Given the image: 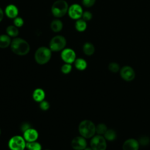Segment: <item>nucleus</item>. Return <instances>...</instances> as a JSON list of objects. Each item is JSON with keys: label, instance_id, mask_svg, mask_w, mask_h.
I'll use <instances>...</instances> for the list:
<instances>
[{"label": "nucleus", "instance_id": "nucleus-26", "mask_svg": "<svg viewBox=\"0 0 150 150\" xmlns=\"http://www.w3.org/2000/svg\"><path fill=\"white\" fill-rule=\"evenodd\" d=\"M72 70L71 64L69 63H64L61 67V71L63 74H67L71 72Z\"/></svg>", "mask_w": 150, "mask_h": 150}, {"label": "nucleus", "instance_id": "nucleus-37", "mask_svg": "<svg viewBox=\"0 0 150 150\" xmlns=\"http://www.w3.org/2000/svg\"><path fill=\"white\" fill-rule=\"evenodd\" d=\"M23 150H25V149H23Z\"/></svg>", "mask_w": 150, "mask_h": 150}, {"label": "nucleus", "instance_id": "nucleus-25", "mask_svg": "<svg viewBox=\"0 0 150 150\" xmlns=\"http://www.w3.org/2000/svg\"><path fill=\"white\" fill-rule=\"evenodd\" d=\"M108 70L114 73H117L119 70H120V67L119 64L115 62H111L108 64Z\"/></svg>", "mask_w": 150, "mask_h": 150}, {"label": "nucleus", "instance_id": "nucleus-34", "mask_svg": "<svg viewBox=\"0 0 150 150\" xmlns=\"http://www.w3.org/2000/svg\"><path fill=\"white\" fill-rule=\"evenodd\" d=\"M84 150H93L91 147H86Z\"/></svg>", "mask_w": 150, "mask_h": 150}, {"label": "nucleus", "instance_id": "nucleus-19", "mask_svg": "<svg viewBox=\"0 0 150 150\" xmlns=\"http://www.w3.org/2000/svg\"><path fill=\"white\" fill-rule=\"evenodd\" d=\"M74 64L75 67L77 70H80V71L84 70L87 68V62L82 58L76 59L74 62Z\"/></svg>", "mask_w": 150, "mask_h": 150}, {"label": "nucleus", "instance_id": "nucleus-14", "mask_svg": "<svg viewBox=\"0 0 150 150\" xmlns=\"http://www.w3.org/2000/svg\"><path fill=\"white\" fill-rule=\"evenodd\" d=\"M5 13L9 18L14 19L17 17L19 11L18 8L15 5L10 4L5 8Z\"/></svg>", "mask_w": 150, "mask_h": 150}, {"label": "nucleus", "instance_id": "nucleus-22", "mask_svg": "<svg viewBox=\"0 0 150 150\" xmlns=\"http://www.w3.org/2000/svg\"><path fill=\"white\" fill-rule=\"evenodd\" d=\"M26 148L28 150H42L41 144L37 142H28L26 144Z\"/></svg>", "mask_w": 150, "mask_h": 150}, {"label": "nucleus", "instance_id": "nucleus-6", "mask_svg": "<svg viewBox=\"0 0 150 150\" xmlns=\"http://www.w3.org/2000/svg\"><path fill=\"white\" fill-rule=\"evenodd\" d=\"M26 141L23 136L14 135L8 141V147L11 150H23L26 148Z\"/></svg>", "mask_w": 150, "mask_h": 150}, {"label": "nucleus", "instance_id": "nucleus-10", "mask_svg": "<svg viewBox=\"0 0 150 150\" xmlns=\"http://www.w3.org/2000/svg\"><path fill=\"white\" fill-rule=\"evenodd\" d=\"M120 74L121 78L127 81H132L134 80L135 76V73L134 69L128 66L122 67L120 70Z\"/></svg>", "mask_w": 150, "mask_h": 150}, {"label": "nucleus", "instance_id": "nucleus-12", "mask_svg": "<svg viewBox=\"0 0 150 150\" xmlns=\"http://www.w3.org/2000/svg\"><path fill=\"white\" fill-rule=\"evenodd\" d=\"M23 137L26 142L36 141L39 137V133L36 129L31 127L23 132Z\"/></svg>", "mask_w": 150, "mask_h": 150}, {"label": "nucleus", "instance_id": "nucleus-11", "mask_svg": "<svg viewBox=\"0 0 150 150\" xmlns=\"http://www.w3.org/2000/svg\"><path fill=\"white\" fill-rule=\"evenodd\" d=\"M87 145L86 138L81 135L74 137L71 141V148L74 150H84Z\"/></svg>", "mask_w": 150, "mask_h": 150}, {"label": "nucleus", "instance_id": "nucleus-8", "mask_svg": "<svg viewBox=\"0 0 150 150\" xmlns=\"http://www.w3.org/2000/svg\"><path fill=\"white\" fill-rule=\"evenodd\" d=\"M60 57L62 60L65 63L71 64L74 63L76 59V54L75 52L70 48H66L62 50Z\"/></svg>", "mask_w": 150, "mask_h": 150}, {"label": "nucleus", "instance_id": "nucleus-4", "mask_svg": "<svg viewBox=\"0 0 150 150\" xmlns=\"http://www.w3.org/2000/svg\"><path fill=\"white\" fill-rule=\"evenodd\" d=\"M69 5L65 0H57L52 5L51 11L56 18H62L68 12Z\"/></svg>", "mask_w": 150, "mask_h": 150}, {"label": "nucleus", "instance_id": "nucleus-30", "mask_svg": "<svg viewBox=\"0 0 150 150\" xmlns=\"http://www.w3.org/2000/svg\"><path fill=\"white\" fill-rule=\"evenodd\" d=\"M92 17H93V15L90 12H89V11L83 12V13L82 15V18L85 21H90L92 19Z\"/></svg>", "mask_w": 150, "mask_h": 150}, {"label": "nucleus", "instance_id": "nucleus-20", "mask_svg": "<svg viewBox=\"0 0 150 150\" xmlns=\"http://www.w3.org/2000/svg\"><path fill=\"white\" fill-rule=\"evenodd\" d=\"M6 34L10 37H16L19 34V30L15 25H9L6 29Z\"/></svg>", "mask_w": 150, "mask_h": 150}, {"label": "nucleus", "instance_id": "nucleus-29", "mask_svg": "<svg viewBox=\"0 0 150 150\" xmlns=\"http://www.w3.org/2000/svg\"><path fill=\"white\" fill-rule=\"evenodd\" d=\"M23 23H24V21H23V19L21 17L17 16L16 18L13 19V24L17 28H20V27L22 26Z\"/></svg>", "mask_w": 150, "mask_h": 150}, {"label": "nucleus", "instance_id": "nucleus-1", "mask_svg": "<svg viewBox=\"0 0 150 150\" xmlns=\"http://www.w3.org/2000/svg\"><path fill=\"white\" fill-rule=\"evenodd\" d=\"M10 46L12 52L18 56L26 55L30 49L28 42L21 38H15L12 39Z\"/></svg>", "mask_w": 150, "mask_h": 150}, {"label": "nucleus", "instance_id": "nucleus-2", "mask_svg": "<svg viewBox=\"0 0 150 150\" xmlns=\"http://www.w3.org/2000/svg\"><path fill=\"white\" fill-rule=\"evenodd\" d=\"M80 135L86 138H92L96 133V125L89 120H84L81 121L78 127Z\"/></svg>", "mask_w": 150, "mask_h": 150}, {"label": "nucleus", "instance_id": "nucleus-35", "mask_svg": "<svg viewBox=\"0 0 150 150\" xmlns=\"http://www.w3.org/2000/svg\"><path fill=\"white\" fill-rule=\"evenodd\" d=\"M1 129L0 128V135H1Z\"/></svg>", "mask_w": 150, "mask_h": 150}, {"label": "nucleus", "instance_id": "nucleus-24", "mask_svg": "<svg viewBox=\"0 0 150 150\" xmlns=\"http://www.w3.org/2000/svg\"><path fill=\"white\" fill-rule=\"evenodd\" d=\"M107 129L106 125L104 123H100L96 126V132L98 135H104Z\"/></svg>", "mask_w": 150, "mask_h": 150}, {"label": "nucleus", "instance_id": "nucleus-18", "mask_svg": "<svg viewBox=\"0 0 150 150\" xmlns=\"http://www.w3.org/2000/svg\"><path fill=\"white\" fill-rule=\"evenodd\" d=\"M83 51L86 55L91 56L94 53L95 47L91 43L86 42L83 46Z\"/></svg>", "mask_w": 150, "mask_h": 150}, {"label": "nucleus", "instance_id": "nucleus-17", "mask_svg": "<svg viewBox=\"0 0 150 150\" xmlns=\"http://www.w3.org/2000/svg\"><path fill=\"white\" fill-rule=\"evenodd\" d=\"M63 23L59 19H54L50 23V28L54 32H59L63 28Z\"/></svg>", "mask_w": 150, "mask_h": 150}, {"label": "nucleus", "instance_id": "nucleus-16", "mask_svg": "<svg viewBox=\"0 0 150 150\" xmlns=\"http://www.w3.org/2000/svg\"><path fill=\"white\" fill-rule=\"evenodd\" d=\"M11 39L9 36L6 35H0V48L5 49L11 45Z\"/></svg>", "mask_w": 150, "mask_h": 150}, {"label": "nucleus", "instance_id": "nucleus-3", "mask_svg": "<svg viewBox=\"0 0 150 150\" xmlns=\"http://www.w3.org/2000/svg\"><path fill=\"white\" fill-rule=\"evenodd\" d=\"M52 57V50L49 47L41 46L35 52L34 58L36 62L40 65L47 63Z\"/></svg>", "mask_w": 150, "mask_h": 150}, {"label": "nucleus", "instance_id": "nucleus-9", "mask_svg": "<svg viewBox=\"0 0 150 150\" xmlns=\"http://www.w3.org/2000/svg\"><path fill=\"white\" fill-rule=\"evenodd\" d=\"M83 11L82 7L77 4H72L69 7L68 14L70 18L75 20L80 19L82 17Z\"/></svg>", "mask_w": 150, "mask_h": 150}, {"label": "nucleus", "instance_id": "nucleus-36", "mask_svg": "<svg viewBox=\"0 0 150 150\" xmlns=\"http://www.w3.org/2000/svg\"><path fill=\"white\" fill-rule=\"evenodd\" d=\"M45 150H49V149H45Z\"/></svg>", "mask_w": 150, "mask_h": 150}, {"label": "nucleus", "instance_id": "nucleus-7", "mask_svg": "<svg viewBox=\"0 0 150 150\" xmlns=\"http://www.w3.org/2000/svg\"><path fill=\"white\" fill-rule=\"evenodd\" d=\"M90 147L93 150H105L107 148L106 139L100 135L93 136L90 141Z\"/></svg>", "mask_w": 150, "mask_h": 150}, {"label": "nucleus", "instance_id": "nucleus-32", "mask_svg": "<svg viewBox=\"0 0 150 150\" xmlns=\"http://www.w3.org/2000/svg\"><path fill=\"white\" fill-rule=\"evenodd\" d=\"M31 128V125L29 123L27 122H25L23 123H22L21 125V130L22 132H25L26 130H27L28 129Z\"/></svg>", "mask_w": 150, "mask_h": 150}, {"label": "nucleus", "instance_id": "nucleus-15", "mask_svg": "<svg viewBox=\"0 0 150 150\" xmlns=\"http://www.w3.org/2000/svg\"><path fill=\"white\" fill-rule=\"evenodd\" d=\"M46 97L45 91L41 88H36L32 93V98L36 102L40 103L45 100Z\"/></svg>", "mask_w": 150, "mask_h": 150}, {"label": "nucleus", "instance_id": "nucleus-31", "mask_svg": "<svg viewBox=\"0 0 150 150\" xmlns=\"http://www.w3.org/2000/svg\"><path fill=\"white\" fill-rule=\"evenodd\" d=\"M96 1V0H82V4L84 6L89 8L94 5Z\"/></svg>", "mask_w": 150, "mask_h": 150}, {"label": "nucleus", "instance_id": "nucleus-27", "mask_svg": "<svg viewBox=\"0 0 150 150\" xmlns=\"http://www.w3.org/2000/svg\"><path fill=\"white\" fill-rule=\"evenodd\" d=\"M39 108L42 111H47L50 108V103L46 100H43L39 103Z\"/></svg>", "mask_w": 150, "mask_h": 150}, {"label": "nucleus", "instance_id": "nucleus-21", "mask_svg": "<svg viewBox=\"0 0 150 150\" xmlns=\"http://www.w3.org/2000/svg\"><path fill=\"white\" fill-rule=\"evenodd\" d=\"M75 28L79 32H83L87 28L86 21L83 19H77L75 23Z\"/></svg>", "mask_w": 150, "mask_h": 150}, {"label": "nucleus", "instance_id": "nucleus-28", "mask_svg": "<svg viewBox=\"0 0 150 150\" xmlns=\"http://www.w3.org/2000/svg\"><path fill=\"white\" fill-rule=\"evenodd\" d=\"M138 141L139 145H141L142 146H145L149 143L150 139L149 137H148L146 136H142L139 138V139Z\"/></svg>", "mask_w": 150, "mask_h": 150}, {"label": "nucleus", "instance_id": "nucleus-5", "mask_svg": "<svg viewBox=\"0 0 150 150\" xmlns=\"http://www.w3.org/2000/svg\"><path fill=\"white\" fill-rule=\"evenodd\" d=\"M66 45V40L62 35H56L52 38L49 43V48L52 52L63 50Z\"/></svg>", "mask_w": 150, "mask_h": 150}, {"label": "nucleus", "instance_id": "nucleus-33", "mask_svg": "<svg viewBox=\"0 0 150 150\" xmlns=\"http://www.w3.org/2000/svg\"><path fill=\"white\" fill-rule=\"evenodd\" d=\"M4 18V12L1 8H0V22L2 21Z\"/></svg>", "mask_w": 150, "mask_h": 150}, {"label": "nucleus", "instance_id": "nucleus-13", "mask_svg": "<svg viewBox=\"0 0 150 150\" xmlns=\"http://www.w3.org/2000/svg\"><path fill=\"white\" fill-rule=\"evenodd\" d=\"M139 144L138 141L134 138L126 140L122 145L123 150H138Z\"/></svg>", "mask_w": 150, "mask_h": 150}, {"label": "nucleus", "instance_id": "nucleus-23", "mask_svg": "<svg viewBox=\"0 0 150 150\" xmlns=\"http://www.w3.org/2000/svg\"><path fill=\"white\" fill-rule=\"evenodd\" d=\"M104 137L106 140L111 141L115 139L116 133L114 130L112 129H107L105 133L104 134Z\"/></svg>", "mask_w": 150, "mask_h": 150}]
</instances>
